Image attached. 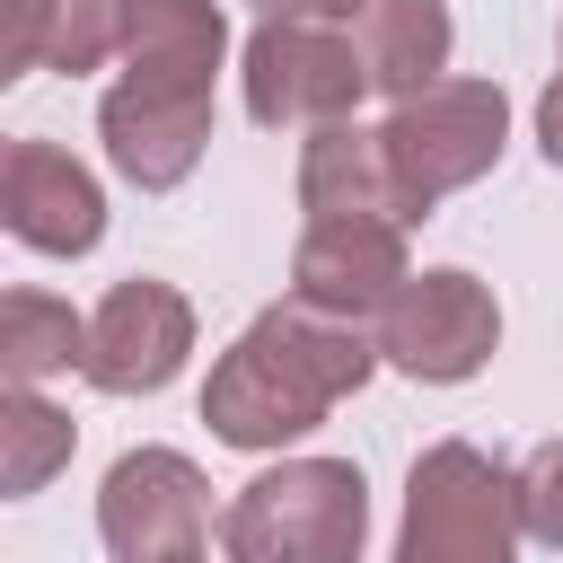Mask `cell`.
Wrapping results in <instances>:
<instances>
[{
    "mask_svg": "<svg viewBox=\"0 0 563 563\" xmlns=\"http://www.w3.org/2000/svg\"><path fill=\"white\" fill-rule=\"evenodd\" d=\"M70 413L62 405H44L35 387H0V484H9V501H26V493H44L62 466H70Z\"/></svg>",
    "mask_w": 563,
    "mask_h": 563,
    "instance_id": "cell-17",
    "label": "cell"
},
{
    "mask_svg": "<svg viewBox=\"0 0 563 563\" xmlns=\"http://www.w3.org/2000/svg\"><path fill=\"white\" fill-rule=\"evenodd\" d=\"M537 150H545V167H563V70H554L545 97H537Z\"/></svg>",
    "mask_w": 563,
    "mask_h": 563,
    "instance_id": "cell-20",
    "label": "cell"
},
{
    "mask_svg": "<svg viewBox=\"0 0 563 563\" xmlns=\"http://www.w3.org/2000/svg\"><path fill=\"white\" fill-rule=\"evenodd\" d=\"M97 141H106L123 185L167 194V185L194 176V158L211 141V88H176V79H132L123 70L97 97Z\"/></svg>",
    "mask_w": 563,
    "mask_h": 563,
    "instance_id": "cell-9",
    "label": "cell"
},
{
    "mask_svg": "<svg viewBox=\"0 0 563 563\" xmlns=\"http://www.w3.org/2000/svg\"><path fill=\"white\" fill-rule=\"evenodd\" d=\"M519 519H528L537 545H563V440H545L519 466Z\"/></svg>",
    "mask_w": 563,
    "mask_h": 563,
    "instance_id": "cell-18",
    "label": "cell"
},
{
    "mask_svg": "<svg viewBox=\"0 0 563 563\" xmlns=\"http://www.w3.org/2000/svg\"><path fill=\"white\" fill-rule=\"evenodd\" d=\"M88 361V317H70V299L44 290H9L0 299V378L9 387H44L53 369Z\"/></svg>",
    "mask_w": 563,
    "mask_h": 563,
    "instance_id": "cell-16",
    "label": "cell"
},
{
    "mask_svg": "<svg viewBox=\"0 0 563 563\" xmlns=\"http://www.w3.org/2000/svg\"><path fill=\"white\" fill-rule=\"evenodd\" d=\"M378 369V343L343 317H317V308H264L202 378V422L211 440L229 449H282L299 431H317L343 396H361Z\"/></svg>",
    "mask_w": 563,
    "mask_h": 563,
    "instance_id": "cell-1",
    "label": "cell"
},
{
    "mask_svg": "<svg viewBox=\"0 0 563 563\" xmlns=\"http://www.w3.org/2000/svg\"><path fill=\"white\" fill-rule=\"evenodd\" d=\"M220 62H229V18H220V0H132V35H123V70H132V79L211 88Z\"/></svg>",
    "mask_w": 563,
    "mask_h": 563,
    "instance_id": "cell-15",
    "label": "cell"
},
{
    "mask_svg": "<svg viewBox=\"0 0 563 563\" xmlns=\"http://www.w3.org/2000/svg\"><path fill=\"white\" fill-rule=\"evenodd\" d=\"M493 343H501V308H493V290H484L475 273H457V264L413 273L405 299L378 317V361L405 369V378H422V387L475 378V369L493 361Z\"/></svg>",
    "mask_w": 563,
    "mask_h": 563,
    "instance_id": "cell-7",
    "label": "cell"
},
{
    "mask_svg": "<svg viewBox=\"0 0 563 563\" xmlns=\"http://www.w3.org/2000/svg\"><path fill=\"white\" fill-rule=\"evenodd\" d=\"M352 9H369V0H255L264 26H334V18H352Z\"/></svg>",
    "mask_w": 563,
    "mask_h": 563,
    "instance_id": "cell-19",
    "label": "cell"
},
{
    "mask_svg": "<svg viewBox=\"0 0 563 563\" xmlns=\"http://www.w3.org/2000/svg\"><path fill=\"white\" fill-rule=\"evenodd\" d=\"M369 484L352 457H282L220 510L229 563H361Z\"/></svg>",
    "mask_w": 563,
    "mask_h": 563,
    "instance_id": "cell-2",
    "label": "cell"
},
{
    "mask_svg": "<svg viewBox=\"0 0 563 563\" xmlns=\"http://www.w3.org/2000/svg\"><path fill=\"white\" fill-rule=\"evenodd\" d=\"M194 563H202V554H194Z\"/></svg>",
    "mask_w": 563,
    "mask_h": 563,
    "instance_id": "cell-21",
    "label": "cell"
},
{
    "mask_svg": "<svg viewBox=\"0 0 563 563\" xmlns=\"http://www.w3.org/2000/svg\"><path fill=\"white\" fill-rule=\"evenodd\" d=\"M378 141H387L396 185H405L413 211L431 220V202H449L457 185L493 176V158H501V141H510V97H501L493 79H440V88L405 97V106L378 123Z\"/></svg>",
    "mask_w": 563,
    "mask_h": 563,
    "instance_id": "cell-4",
    "label": "cell"
},
{
    "mask_svg": "<svg viewBox=\"0 0 563 563\" xmlns=\"http://www.w3.org/2000/svg\"><path fill=\"white\" fill-rule=\"evenodd\" d=\"M211 528V484L185 449H123L97 493V537L114 563H194Z\"/></svg>",
    "mask_w": 563,
    "mask_h": 563,
    "instance_id": "cell-6",
    "label": "cell"
},
{
    "mask_svg": "<svg viewBox=\"0 0 563 563\" xmlns=\"http://www.w3.org/2000/svg\"><path fill=\"white\" fill-rule=\"evenodd\" d=\"M449 53H457V26H449V0H369L361 9V62H369V88L378 97H422L449 79Z\"/></svg>",
    "mask_w": 563,
    "mask_h": 563,
    "instance_id": "cell-14",
    "label": "cell"
},
{
    "mask_svg": "<svg viewBox=\"0 0 563 563\" xmlns=\"http://www.w3.org/2000/svg\"><path fill=\"white\" fill-rule=\"evenodd\" d=\"M0 18H9L0 79H26V70H97L132 35V0H0Z\"/></svg>",
    "mask_w": 563,
    "mask_h": 563,
    "instance_id": "cell-13",
    "label": "cell"
},
{
    "mask_svg": "<svg viewBox=\"0 0 563 563\" xmlns=\"http://www.w3.org/2000/svg\"><path fill=\"white\" fill-rule=\"evenodd\" d=\"M519 475L493 466L475 440H431L405 475L396 563H519Z\"/></svg>",
    "mask_w": 563,
    "mask_h": 563,
    "instance_id": "cell-3",
    "label": "cell"
},
{
    "mask_svg": "<svg viewBox=\"0 0 563 563\" xmlns=\"http://www.w3.org/2000/svg\"><path fill=\"white\" fill-rule=\"evenodd\" d=\"M185 352H194V308H185V290L132 273V282H114V290L88 308V361H79V378L106 387V396H158V387L185 369Z\"/></svg>",
    "mask_w": 563,
    "mask_h": 563,
    "instance_id": "cell-8",
    "label": "cell"
},
{
    "mask_svg": "<svg viewBox=\"0 0 563 563\" xmlns=\"http://www.w3.org/2000/svg\"><path fill=\"white\" fill-rule=\"evenodd\" d=\"M299 211L308 220H387V229H413V194L396 185L387 167V141L369 123H325L308 132L299 150Z\"/></svg>",
    "mask_w": 563,
    "mask_h": 563,
    "instance_id": "cell-12",
    "label": "cell"
},
{
    "mask_svg": "<svg viewBox=\"0 0 563 563\" xmlns=\"http://www.w3.org/2000/svg\"><path fill=\"white\" fill-rule=\"evenodd\" d=\"M0 220L35 255H88L106 238V194H97V176L70 150L9 141V158H0Z\"/></svg>",
    "mask_w": 563,
    "mask_h": 563,
    "instance_id": "cell-11",
    "label": "cell"
},
{
    "mask_svg": "<svg viewBox=\"0 0 563 563\" xmlns=\"http://www.w3.org/2000/svg\"><path fill=\"white\" fill-rule=\"evenodd\" d=\"M238 70H246V114L264 132H325L352 123V106L369 97L361 35L343 26H255Z\"/></svg>",
    "mask_w": 563,
    "mask_h": 563,
    "instance_id": "cell-5",
    "label": "cell"
},
{
    "mask_svg": "<svg viewBox=\"0 0 563 563\" xmlns=\"http://www.w3.org/2000/svg\"><path fill=\"white\" fill-rule=\"evenodd\" d=\"M413 264H405V229L387 220H308L299 255H290V299L343 325H369L405 299Z\"/></svg>",
    "mask_w": 563,
    "mask_h": 563,
    "instance_id": "cell-10",
    "label": "cell"
}]
</instances>
